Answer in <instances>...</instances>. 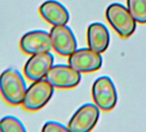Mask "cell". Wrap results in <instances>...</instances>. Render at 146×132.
Wrapping results in <instances>:
<instances>
[{"label":"cell","instance_id":"1","mask_svg":"<svg viewBox=\"0 0 146 132\" xmlns=\"http://www.w3.org/2000/svg\"><path fill=\"white\" fill-rule=\"evenodd\" d=\"M27 84L22 75L15 69L9 68L0 75V94L10 106L21 105Z\"/></svg>","mask_w":146,"mask_h":132},{"label":"cell","instance_id":"2","mask_svg":"<svg viewBox=\"0 0 146 132\" xmlns=\"http://www.w3.org/2000/svg\"><path fill=\"white\" fill-rule=\"evenodd\" d=\"M105 16L110 25L122 39L132 36L136 29V21L128 9L121 3L110 4L106 9Z\"/></svg>","mask_w":146,"mask_h":132},{"label":"cell","instance_id":"3","mask_svg":"<svg viewBox=\"0 0 146 132\" xmlns=\"http://www.w3.org/2000/svg\"><path fill=\"white\" fill-rule=\"evenodd\" d=\"M53 94L54 87L46 79L34 81L27 88L21 106L29 112L38 111L47 105Z\"/></svg>","mask_w":146,"mask_h":132},{"label":"cell","instance_id":"4","mask_svg":"<svg viewBox=\"0 0 146 132\" xmlns=\"http://www.w3.org/2000/svg\"><path fill=\"white\" fill-rule=\"evenodd\" d=\"M92 95L95 105L104 112H110L116 106V88L109 76H101L94 82Z\"/></svg>","mask_w":146,"mask_h":132},{"label":"cell","instance_id":"5","mask_svg":"<svg viewBox=\"0 0 146 132\" xmlns=\"http://www.w3.org/2000/svg\"><path fill=\"white\" fill-rule=\"evenodd\" d=\"M45 79L56 88L71 89L79 85L81 76L69 64H56L50 69Z\"/></svg>","mask_w":146,"mask_h":132},{"label":"cell","instance_id":"6","mask_svg":"<svg viewBox=\"0 0 146 132\" xmlns=\"http://www.w3.org/2000/svg\"><path fill=\"white\" fill-rule=\"evenodd\" d=\"M68 64L80 73H92L98 70L103 64L101 53L91 48L76 49L68 56Z\"/></svg>","mask_w":146,"mask_h":132},{"label":"cell","instance_id":"7","mask_svg":"<svg viewBox=\"0 0 146 132\" xmlns=\"http://www.w3.org/2000/svg\"><path fill=\"white\" fill-rule=\"evenodd\" d=\"M93 104H85L80 107L70 119L68 129L73 132H86L92 131L97 125L100 112Z\"/></svg>","mask_w":146,"mask_h":132},{"label":"cell","instance_id":"8","mask_svg":"<svg viewBox=\"0 0 146 132\" xmlns=\"http://www.w3.org/2000/svg\"><path fill=\"white\" fill-rule=\"evenodd\" d=\"M53 50L60 56L68 57L77 49V41L71 28L66 25L53 26L50 32Z\"/></svg>","mask_w":146,"mask_h":132},{"label":"cell","instance_id":"9","mask_svg":"<svg viewBox=\"0 0 146 132\" xmlns=\"http://www.w3.org/2000/svg\"><path fill=\"white\" fill-rule=\"evenodd\" d=\"M53 63L54 57L50 52L33 54L24 66V75L32 82L43 79L53 66Z\"/></svg>","mask_w":146,"mask_h":132},{"label":"cell","instance_id":"10","mask_svg":"<svg viewBox=\"0 0 146 132\" xmlns=\"http://www.w3.org/2000/svg\"><path fill=\"white\" fill-rule=\"evenodd\" d=\"M21 50L28 55L50 52L52 48L50 34L44 30H33L25 34L20 40Z\"/></svg>","mask_w":146,"mask_h":132},{"label":"cell","instance_id":"11","mask_svg":"<svg viewBox=\"0 0 146 132\" xmlns=\"http://www.w3.org/2000/svg\"><path fill=\"white\" fill-rule=\"evenodd\" d=\"M43 19L52 26L66 25L69 21V12L64 5L56 0H47L39 7Z\"/></svg>","mask_w":146,"mask_h":132},{"label":"cell","instance_id":"12","mask_svg":"<svg viewBox=\"0 0 146 132\" xmlns=\"http://www.w3.org/2000/svg\"><path fill=\"white\" fill-rule=\"evenodd\" d=\"M110 41L109 30L105 25L100 22H94L87 28V44L89 48L98 52H104Z\"/></svg>","mask_w":146,"mask_h":132},{"label":"cell","instance_id":"13","mask_svg":"<svg viewBox=\"0 0 146 132\" xmlns=\"http://www.w3.org/2000/svg\"><path fill=\"white\" fill-rule=\"evenodd\" d=\"M127 9L136 21L140 24L146 23V0H127Z\"/></svg>","mask_w":146,"mask_h":132},{"label":"cell","instance_id":"14","mask_svg":"<svg viewBox=\"0 0 146 132\" xmlns=\"http://www.w3.org/2000/svg\"><path fill=\"white\" fill-rule=\"evenodd\" d=\"M0 131L25 132L26 128L17 118L13 116H6L0 120Z\"/></svg>","mask_w":146,"mask_h":132},{"label":"cell","instance_id":"15","mask_svg":"<svg viewBox=\"0 0 146 132\" xmlns=\"http://www.w3.org/2000/svg\"><path fill=\"white\" fill-rule=\"evenodd\" d=\"M68 127H65L63 125L54 122V121H49L44 124V125L42 128V131L50 132V131H68Z\"/></svg>","mask_w":146,"mask_h":132}]
</instances>
